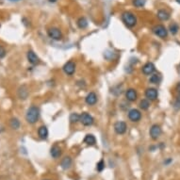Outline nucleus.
Segmentation results:
<instances>
[{"mask_svg":"<svg viewBox=\"0 0 180 180\" xmlns=\"http://www.w3.org/2000/svg\"><path fill=\"white\" fill-rule=\"evenodd\" d=\"M10 128L12 129H18L20 128V122L17 118H11L10 122Z\"/></svg>","mask_w":180,"mask_h":180,"instance_id":"nucleus-23","label":"nucleus"},{"mask_svg":"<svg viewBox=\"0 0 180 180\" xmlns=\"http://www.w3.org/2000/svg\"><path fill=\"white\" fill-rule=\"evenodd\" d=\"M157 16L160 21H168L170 19V13L165 10H159L157 12Z\"/></svg>","mask_w":180,"mask_h":180,"instance_id":"nucleus-15","label":"nucleus"},{"mask_svg":"<svg viewBox=\"0 0 180 180\" xmlns=\"http://www.w3.org/2000/svg\"><path fill=\"white\" fill-rule=\"evenodd\" d=\"M152 30L157 36V37H159L161 39H165L167 36H168V30L162 25H157V26H155Z\"/></svg>","mask_w":180,"mask_h":180,"instance_id":"nucleus-3","label":"nucleus"},{"mask_svg":"<svg viewBox=\"0 0 180 180\" xmlns=\"http://www.w3.org/2000/svg\"><path fill=\"white\" fill-rule=\"evenodd\" d=\"M82 123V124L86 125V127H90V125H92L94 122V117L89 114L88 112H83L82 114H80V121Z\"/></svg>","mask_w":180,"mask_h":180,"instance_id":"nucleus-5","label":"nucleus"},{"mask_svg":"<svg viewBox=\"0 0 180 180\" xmlns=\"http://www.w3.org/2000/svg\"><path fill=\"white\" fill-rule=\"evenodd\" d=\"M48 1H49V2H51V3H54V2H56L57 0H48Z\"/></svg>","mask_w":180,"mask_h":180,"instance_id":"nucleus-32","label":"nucleus"},{"mask_svg":"<svg viewBox=\"0 0 180 180\" xmlns=\"http://www.w3.org/2000/svg\"><path fill=\"white\" fill-rule=\"evenodd\" d=\"M150 107V102L148 99H142L140 102V107L142 110V111H147Z\"/></svg>","mask_w":180,"mask_h":180,"instance_id":"nucleus-22","label":"nucleus"},{"mask_svg":"<svg viewBox=\"0 0 180 180\" xmlns=\"http://www.w3.org/2000/svg\"><path fill=\"white\" fill-rule=\"evenodd\" d=\"M176 91L177 93H180V83H178V85L176 86Z\"/></svg>","mask_w":180,"mask_h":180,"instance_id":"nucleus-31","label":"nucleus"},{"mask_svg":"<svg viewBox=\"0 0 180 180\" xmlns=\"http://www.w3.org/2000/svg\"><path fill=\"white\" fill-rule=\"evenodd\" d=\"M62 69H63V72H64L66 75L72 76V75H74L75 71H76V64H75L74 61H68V62H66L64 64V66H63Z\"/></svg>","mask_w":180,"mask_h":180,"instance_id":"nucleus-7","label":"nucleus"},{"mask_svg":"<svg viewBox=\"0 0 180 180\" xmlns=\"http://www.w3.org/2000/svg\"><path fill=\"white\" fill-rule=\"evenodd\" d=\"M122 21L128 27H134L137 25V18L130 11H124L122 13Z\"/></svg>","mask_w":180,"mask_h":180,"instance_id":"nucleus-2","label":"nucleus"},{"mask_svg":"<svg viewBox=\"0 0 180 180\" xmlns=\"http://www.w3.org/2000/svg\"><path fill=\"white\" fill-rule=\"evenodd\" d=\"M132 4L137 7V8H141L144 6L145 4V0H133L132 1Z\"/></svg>","mask_w":180,"mask_h":180,"instance_id":"nucleus-27","label":"nucleus"},{"mask_svg":"<svg viewBox=\"0 0 180 180\" xmlns=\"http://www.w3.org/2000/svg\"><path fill=\"white\" fill-rule=\"evenodd\" d=\"M38 135L43 140L47 139V137H48V129H47V128L45 127V125H42V127L39 128V129H38Z\"/></svg>","mask_w":180,"mask_h":180,"instance_id":"nucleus-19","label":"nucleus"},{"mask_svg":"<svg viewBox=\"0 0 180 180\" xmlns=\"http://www.w3.org/2000/svg\"><path fill=\"white\" fill-rule=\"evenodd\" d=\"M125 97L130 102H134L137 100L138 98V94H137V92L136 90L134 89H128L127 92H125Z\"/></svg>","mask_w":180,"mask_h":180,"instance_id":"nucleus-14","label":"nucleus"},{"mask_svg":"<svg viewBox=\"0 0 180 180\" xmlns=\"http://www.w3.org/2000/svg\"><path fill=\"white\" fill-rule=\"evenodd\" d=\"M156 70V67L154 65V63L152 62H147L145 63L144 65L142 66V73L144 74L145 76H150V75H153L154 74V72Z\"/></svg>","mask_w":180,"mask_h":180,"instance_id":"nucleus-9","label":"nucleus"},{"mask_svg":"<svg viewBox=\"0 0 180 180\" xmlns=\"http://www.w3.org/2000/svg\"><path fill=\"white\" fill-rule=\"evenodd\" d=\"M127 128H128V125L124 122H122V121H119L117 123H115L114 124V131L118 134V135H123L127 131Z\"/></svg>","mask_w":180,"mask_h":180,"instance_id":"nucleus-8","label":"nucleus"},{"mask_svg":"<svg viewBox=\"0 0 180 180\" xmlns=\"http://www.w3.org/2000/svg\"><path fill=\"white\" fill-rule=\"evenodd\" d=\"M174 107L175 109H180V93L177 94V96L174 102Z\"/></svg>","mask_w":180,"mask_h":180,"instance_id":"nucleus-29","label":"nucleus"},{"mask_svg":"<svg viewBox=\"0 0 180 180\" xmlns=\"http://www.w3.org/2000/svg\"><path fill=\"white\" fill-rule=\"evenodd\" d=\"M83 141H84V143H86L87 145L93 146V145H94L95 143H96V139H95V137H94V135H92V134H88V135L85 136Z\"/></svg>","mask_w":180,"mask_h":180,"instance_id":"nucleus-16","label":"nucleus"},{"mask_svg":"<svg viewBox=\"0 0 180 180\" xmlns=\"http://www.w3.org/2000/svg\"><path fill=\"white\" fill-rule=\"evenodd\" d=\"M77 27L81 29H84L88 27V21L85 17H80L79 19L77 20Z\"/></svg>","mask_w":180,"mask_h":180,"instance_id":"nucleus-21","label":"nucleus"},{"mask_svg":"<svg viewBox=\"0 0 180 180\" xmlns=\"http://www.w3.org/2000/svg\"><path fill=\"white\" fill-rule=\"evenodd\" d=\"M175 1H176V2H177L178 4H180V0H175Z\"/></svg>","mask_w":180,"mask_h":180,"instance_id":"nucleus-34","label":"nucleus"},{"mask_svg":"<svg viewBox=\"0 0 180 180\" xmlns=\"http://www.w3.org/2000/svg\"><path fill=\"white\" fill-rule=\"evenodd\" d=\"M27 61H29V63H31L32 65H37V64L40 63L39 57L36 55V54L32 50L27 51Z\"/></svg>","mask_w":180,"mask_h":180,"instance_id":"nucleus-10","label":"nucleus"},{"mask_svg":"<svg viewBox=\"0 0 180 180\" xmlns=\"http://www.w3.org/2000/svg\"><path fill=\"white\" fill-rule=\"evenodd\" d=\"M27 95H28V91H27V87L22 86L19 89V91H18V96L20 97V99H26L27 97Z\"/></svg>","mask_w":180,"mask_h":180,"instance_id":"nucleus-20","label":"nucleus"},{"mask_svg":"<svg viewBox=\"0 0 180 180\" xmlns=\"http://www.w3.org/2000/svg\"><path fill=\"white\" fill-rule=\"evenodd\" d=\"M145 96L148 100L154 101L157 98V91L155 88H148L145 91Z\"/></svg>","mask_w":180,"mask_h":180,"instance_id":"nucleus-12","label":"nucleus"},{"mask_svg":"<svg viewBox=\"0 0 180 180\" xmlns=\"http://www.w3.org/2000/svg\"><path fill=\"white\" fill-rule=\"evenodd\" d=\"M40 117V110L39 107H37L36 106H31L29 109L27 111L26 114V120L28 123H37V121L39 120Z\"/></svg>","mask_w":180,"mask_h":180,"instance_id":"nucleus-1","label":"nucleus"},{"mask_svg":"<svg viewBox=\"0 0 180 180\" xmlns=\"http://www.w3.org/2000/svg\"><path fill=\"white\" fill-rule=\"evenodd\" d=\"M169 30H170V32H171L173 35H175V34L178 32V30H179V27H178V25H177V24L173 23L172 25H170Z\"/></svg>","mask_w":180,"mask_h":180,"instance_id":"nucleus-26","label":"nucleus"},{"mask_svg":"<svg viewBox=\"0 0 180 180\" xmlns=\"http://www.w3.org/2000/svg\"><path fill=\"white\" fill-rule=\"evenodd\" d=\"M105 169V162H104V160L103 159H101L99 162L96 164V170L98 171V172H102L103 170Z\"/></svg>","mask_w":180,"mask_h":180,"instance_id":"nucleus-28","label":"nucleus"},{"mask_svg":"<svg viewBox=\"0 0 180 180\" xmlns=\"http://www.w3.org/2000/svg\"><path fill=\"white\" fill-rule=\"evenodd\" d=\"M161 133H162V129H161L160 125H158V124H153L150 128V131H149L150 137L155 140L160 137Z\"/></svg>","mask_w":180,"mask_h":180,"instance_id":"nucleus-6","label":"nucleus"},{"mask_svg":"<svg viewBox=\"0 0 180 180\" xmlns=\"http://www.w3.org/2000/svg\"><path fill=\"white\" fill-rule=\"evenodd\" d=\"M161 81V77L157 74H154L150 77L149 78V82L152 84H158Z\"/></svg>","mask_w":180,"mask_h":180,"instance_id":"nucleus-24","label":"nucleus"},{"mask_svg":"<svg viewBox=\"0 0 180 180\" xmlns=\"http://www.w3.org/2000/svg\"><path fill=\"white\" fill-rule=\"evenodd\" d=\"M44 180H50V179H44Z\"/></svg>","mask_w":180,"mask_h":180,"instance_id":"nucleus-35","label":"nucleus"},{"mask_svg":"<svg viewBox=\"0 0 180 180\" xmlns=\"http://www.w3.org/2000/svg\"><path fill=\"white\" fill-rule=\"evenodd\" d=\"M128 118L132 122H139L141 119V113L137 109H132L128 111Z\"/></svg>","mask_w":180,"mask_h":180,"instance_id":"nucleus-11","label":"nucleus"},{"mask_svg":"<svg viewBox=\"0 0 180 180\" xmlns=\"http://www.w3.org/2000/svg\"><path fill=\"white\" fill-rule=\"evenodd\" d=\"M50 155L53 158H59L61 156V149L58 145H54L50 150Z\"/></svg>","mask_w":180,"mask_h":180,"instance_id":"nucleus-17","label":"nucleus"},{"mask_svg":"<svg viewBox=\"0 0 180 180\" xmlns=\"http://www.w3.org/2000/svg\"><path fill=\"white\" fill-rule=\"evenodd\" d=\"M85 102L89 105V106H94L96 104L97 102V95L95 94V93L91 92L87 94V96L85 97Z\"/></svg>","mask_w":180,"mask_h":180,"instance_id":"nucleus-13","label":"nucleus"},{"mask_svg":"<svg viewBox=\"0 0 180 180\" xmlns=\"http://www.w3.org/2000/svg\"><path fill=\"white\" fill-rule=\"evenodd\" d=\"M48 37L51 38L52 40L55 41H60L62 38V33L58 27H51L47 30Z\"/></svg>","mask_w":180,"mask_h":180,"instance_id":"nucleus-4","label":"nucleus"},{"mask_svg":"<svg viewBox=\"0 0 180 180\" xmlns=\"http://www.w3.org/2000/svg\"><path fill=\"white\" fill-rule=\"evenodd\" d=\"M69 120H70V123H77V122L80 121V115H78L77 113H72L70 115Z\"/></svg>","mask_w":180,"mask_h":180,"instance_id":"nucleus-25","label":"nucleus"},{"mask_svg":"<svg viewBox=\"0 0 180 180\" xmlns=\"http://www.w3.org/2000/svg\"><path fill=\"white\" fill-rule=\"evenodd\" d=\"M5 55H6V49L2 45H0V59L4 58Z\"/></svg>","mask_w":180,"mask_h":180,"instance_id":"nucleus-30","label":"nucleus"},{"mask_svg":"<svg viewBox=\"0 0 180 180\" xmlns=\"http://www.w3.org/2000/svg\"><path fill=\"white\" fill-rule=\"evenodd\" d=\"M11 2H17V1H20V0H10Z\"/></svg>","mask_w":180,"mask_h":180,"instance_id":"nucleus-33","label":"nucleus"},{"mask_svg":"<svg viewBox=\"0 0 180 180\" xmlns=\"http://www.w3.org/2000/svg\"><path fill=\"white\" fill-rule=\"evenodd\" d=\"M72 165V158L71 157H65L64 158H62L61 162V166L63 170H67L71 167Z\"/></svg>","mask_w":180,"mask_h":180,"instance_id":"nucleus-18","label":"nucleus"}]
</instances>
